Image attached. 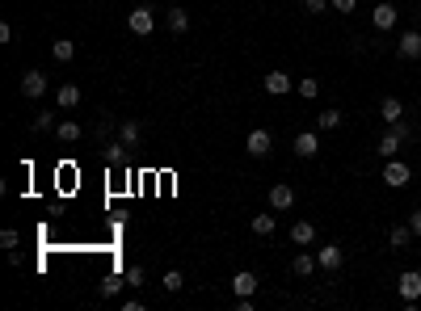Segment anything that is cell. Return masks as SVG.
Returning <instances> with one entry per match:
<instances>
[{"instance_id": "6da1fadb", "label": "cell", "mask_w": 421, "mask_h": 311, "mask_svg": "<svg viewBox=\"0 0 421 311\" xmlns=\"http://www.w3.org/2000/svg\"><path fill=\"white\" fill-rule=\"evenodd\" d=\"M409 139H413V126H409V122L400 118L396 126H388V131L379 135V143H375V151L384 156V160H392V156H396V151H400V147H404Z\"/></svg>"}, {"instance_id": "7a4b0ae2", "label": "cell", "mask_w": 421, "mask_h": 311, "mask_svg": "<svg viewBox=\"0 0 421 311\" xmlns=\"http://www.w3.org/2000/svg\"><path fill=\"white\" fill-rule=\"evenodd\" d=\"M127 30L139 34V38H147V34L156 30V9H152V5H135V9L127 13Z\"/></svg>"}, {"instance_id": "3957f363", "label": "cell", "mask_w": 421, "mask_h": 311, "mask_svg": "<svg viewBox=\"0 0 421 311\" xmlns=\"http://www.w3.org/2000/svg\"><path fill=\"white\" fill-rule=\"evenodd\" d=\"M396 294L404 299V307H413L421 299V270H400L396 274Z\"/></svg>"}, {"instance_id": "277c9868", "label": "cell", "mask_w": 421, "mask_h": 311, "mask_svg": "<svg viewBox=\"0 0 421 311\" xmlns=\"http://www.w3.org/2000/svg\"><path fill=\"white\" fill-rule=\"evenodd\" d=\"M413 181V169L400 160V156H392V160H384V185L388 189H404Z\"/></svg>"}, {"instance_id": "5b68a950", "label": "cell", "mask_w": 421, "mask_h": 311, "mask_svg": "<svg viewBox=\"0 0 421 311\" xmlns=\"http://www.w3.org/2000/svg\"><path fill=\"white\" fill-rule=\"evenodd\" d=\"M244 151H249V156H257V160H261V156H270V151H274V135H270L266 126L249 131V139H244Z\"/></svg>"}, {"instance_id": "8992f818", "label": "cell", "mask_w": 421, "mask_h": 311, "mask_svg": "<svg viewBox=\"0 0 421 311\" xmlns=\"http://www.w3.org/2000/svg\"><path fill=\"white\" fill-rule=\"evenodd\" d=\"M261 88H266L270 97H287V93L295 88V80H291L287 72H278V68H274V72H266V76H261Z\"/></svg>"}, {"instance_id": "52a82bcc", "label": "cell", "mask_w": 421, "mask_h": 311, "mask_svg": "<svg viewBox=\"0 0 421 311\" xmlns=\"http://www.w3.org/2000/svg\"><path fill=\"white\" fill-rule=\"evenodd\" d=\"M396 55H400V59H421V30H404V34H400Z\"/></svg>"}, {"instance_id": "ba28073f", "label": "cell", "mask_w": 421, "mask_h": 311, "mask_svg": "<svg viewBox=\"0 0 421 311\" xmlns=\"http://www.w3.org/2000/svg\"><path fill=\"white\" fill-rule=\"evenodd\" d=\"M316 261H321V270H329V274H337V270L346 265V252H341L337 244H325V248H316Z\"/></svg>"}, {"instance_id": "9c48e42d", "label": "cell", "mask_w": 421, "mask_h": 311, "mask_svg": "<svg viewBox=\"0 0 421 311\" xmlns=\"http://www.w3.org/2000/svg\"><path fill=\"white\" fill-rule=\"evenodd\" d=\"M371 21H375V30H396V5H392V0H379V5L371 9Z\"/></svg>"}, {"instance_id": "30bf717a", "label": "cell", "mask_w": 421, "mask_h": 311, "mask_svg": "<svg viewBox=\"0 0 421 311\" xmlns=\"http://www.w3.org/2000/svg\"><path fill=\"white\" fill-rule=\"evenodd\" d=\"M316 151H321V131H299V135H295V156L312 160Z\"/></svg>"}, {"instance_id": "8fae6325", "label": "cell", "mask_w": 421, "mask_h": 311, "mask_svg": "<svg viewBox=\"0 0 421 311\" xmlns=\"http://www.w3.org/2000/svg\"><path fill=\"white\" fill-rule=\"evenodd\" d=\"M101 147H105V164H110V169H127L131 147H127L123 139H110V143H101Z\"/></svg>"}, {"instance_id": "7c38bea8", "label": "cell", "mask_w": 421, "mask_h": 311, "mask_svg": "<svg viewBox=\"0 0 421 311\" xmlns=\"http://www.w3.org/2000/svg\"><path fill=\"white\" fill-rule=\"evenodd\" d=\"M291 244H295V248H307V244H316V223H307V219H295V223H291Z\"/></svg>"}, {"instance_id": "4fadbf2b", "label": "cell", "mask_w": 421, "mask_h": 311, "mask_svg": "<svg viewBox=\"0 0 421 311\" xmlns=\"http://www.w3.org/2000/svg\"><path fill=\"white\" fill-rule=\"evenodd\" d=\"M257 286H261V282H257V274H253V270H240V274H232V294H236V299H244V294H257Z\"/></svg>"}, {"instance_id": "5bb4252c", "label": "cell", "mask_w": 421, "mask_h": 311, "mask_svg": "<svg viewBox=\"0 0 421 311\" xmlns=\"http://www.w3.org/2000/svg\"><path fill=\"white\" fill-rule=\"evenodd\" d=\"M270 206H274V211H291V206H295V185L278 181V185L270 189Z\"/></svg>"}, {"instance_id": "9a60e30c", "label": "cell", "mask_w": 421, "mask_h": 311, "mask_svg": "<svg viewBox=\"0 0 421 311\" xmlns=\"http://www.w3.org/2000/svg\"><path fill=\"white\" fill-rule=\"evenodd\" d=\"M316 270H321L316 252H295V261H291V274H295V278H312Z\"/></svg>"}, {"instance_id": "2e32d148", "label": "cell", "mask_w": 421, "mask_h": 311, "mask_svg": "<svg viewBox=\"0 0 421 311\" xmlns=\"http://www.w3.org/2000/svg\"><path fill=\"white\" fill-rule=\"evenodd\" d=\"M379 118H384L388 126H396V122L404 118V101H400V97H384V101H379Z\"/></svg>"}, {"instance_id": "e0dca14e", "label": "cell", "mask_w": 421, "mask_h": 311, "mask_svg": "<svg viewBox=\"0 0 421 311\" xmlns=\"http://www.w3.org/2000/svg\"><path fill=\"white\" fill-rule=\"evenodd\" d=\"M46 93V76L42 72H26L21 76V97H42Z\"/></svg>"}, {"instance_id": "ac0fdd59", "label": "cell", "mask_w": 421, "mask_h": 311, "mask_svg": "<svg viewBox=\"0 0 421 311\" xmlns=\"http://www.w3.org/2000/svg\"><path fill=\"white\" fill-rule=\"evenodd\" d=\"M55 139H60V143H80V139H84V126L72 122V118H64V122L55 126Z\"/></svg>"}, {"instance_id": "d6986e66", "label": "cell", "mask_w": 421, "mask_h": 311, "mask_svg": "<svg viewBox=\"0 0 421 311\" xmlns=\"http://www.w3.org/2000/svg\"><path fill=\"white\" fill-rule=\"evenodd\" d=\"M118 139H123V143H127V147L135 151V147H139V139H143V126H139L135 118H127V122L118 126Z\"/></svg>"}, {"instance_id": "ffe728a7", "label": "cell", "mask_w": 421, "mask_h": 311, "mask_svg": "<svg viewBox=\"0 0 421 311\" xmlns=\"http://www.w3.org/2000/svg\"><path fill=\"white\" fill-rule=\"evenodd\" d=\"M76 55V42L72 38H55V42H51V59H55V64H68Z\"/></svg>"}, {"instance_id": "44dd1931", "label": "cell", "mask_w": 421, "mask_h": 311, "mask_svg": "<svg viewBox=\"0 0 421 311\" xmlns=\"http://www.w3.org/2000/svg\"><path fill=\"white\" fill-rule=\"evenodd\" d=\"M413 240H417V236H413V227H409V223H396V227L388 232V244H392V248H409Z\"/></svg>"}, {"instance_id": "7402d4cb", "label": "cell", "mask_w": 421, "mask_h": 311, "mask_svg": "<svg viewBox=\"0 0 421 311\" xmlns=\"http://www.w3.org/2000/svg\"><path fill=\"white\" fill-rule=\"evenodd\" d=\"M55 101H60V110H76V106H80V88H76V84H60Z\"/></svg>"}, {"instance_id": "603a6c76", "label": "cell", "mask_w": 421, "mask_h": 311, "mask_svg": "<svg viewBox=\"0 0 421 311\" xmlns=\"http://www.w3.org/2000/svg\"><path fill=\"white\" fill-rule=\"evenodd\" d=\"M249 227H253V236H274V232H278V219H274V215H253Z\"/></svg>"}, {"instance_id": "cb8c5ba5", "label": "cell", "mask_w": 421, "mask_h": 311, "mask_svg": "<svg viewBox=\"0 0 421 311\" xmlns=\"http://www.w3.org/2000/svg\"><path fill=\"white\" fill-rule=\"evenodd\" d=\"M55 114H60V110H42V114H34V122H30V126H34L38 135H46V131H55V126H60V122H55Z\"/></svg>"}, {"instance_id": "d4e9b609", "label": "cell", "mask_w": 421, "mask_h": 311, "mask_svg": "<svg viewBox=\"0 0 421 311\" xmlns=\"http://www.w3.org/2000/svg\"><path fill=\"white\" fill-rule=\"evenodd\" d=\"M295 93L307 97V101H316V97H321V80H316V76H303V80H295Z\"/></svg>"}, {"instance_id": "484cf974", "label": "cell", "mask_w": 421, "mask_h": 311, "mask_svg": "<svg viewBox=\"0 0 421 311\" xmlns=\"http://www.w3.org/2000/svg\"><path fill=\"white\" fill-rule=\"evenodd\" d=\"M341 126V110H321L316 114V131H337Z\"/></svg>"}, {"instance_id": "4316f807", "label": "cell", "mask_w": 421, "mask_h": 311, "mask_svg": "<svg viewBox=\"0 0 421 311\" xmlns=\"http://www.w3.org/2000/svg\"><path fill=\"white\" fill-rule=\"evenodd\" d=\"M169 30L173 34H186L190 30V13L186 9H169Z\"/></svg>"}, {"instance_id": "83f0119b", "label": "cell", "mask_w": 421, "mask_h": 311, "mask_svg": "<svg viewBox=\"0 0 421 311\" xmlns=\"http://www.w3.org/2000/svg\"><path fill=\"white\" fill-rule=\"evenodd\" d=\"M161 286H165L169 294H177V290L186 286V274H181V270H165V278H161Z\"/></svg>"}, {"instance_id": "f1b7e54d", "label": "cell", "mask_w": 421, "mask_h": 311, "mask_svg": "<svg viewBox=\"0 0 421 311\" xmlns=\"http://www.w3.org/2000/svg\"><path fill=\"white\" fill-rule=\"evenodd\" d=\"M123 278H127V290H139V286L147 282V274H143V265H127V274H123Z\"/></svg>"}, {"instance_id": "f546056e", "label": "cell", "mask_w": 421, "mask_h": 311, "mask_svg": "<svg viewBox=\"0 0 421 311\" xmlns=\"http://www.w3.org/2000/svg\"><path fill=\"white\" fill-rule=\"evenodd\" d=\"M123 286H127V278H123V274H114V278H105V282H101V294H105V299H114Z\"/></svg>"}, {"instance_id": "4dcf8cb0", "label": "cell", "mask_w": 421, "mask_h": 311, "mask_svg": "<svg viewBox=\"0 0 421 311\" xmlns=\"http://www.w3.org/2000/svg\"><path fill=\"white\" fill-rule=\"evenodd\" d=\"M21 244V236L13 232V227H5V232H0V248H17Z\"/></svg>"}, {"instance_id": "1f68e13d", "label": "cell", "mask_w": 421, "mask_h": 311, "mask_svg": "<svg viewBox=\"0 0 421 311\" xmlns=\"http://www.w3.org/2000/svg\"><path fill=\"white\" fill-rule=\"evenodd\" d=\"M354 5H358V0H329L333 13H354Z\"/></svg>"}, {"instance_id": "d6a6232c", "label": "cell", "mask_w": 421, "mask_h": 311, "mask_svg": "<svg viewBox=\"0 0 421 311\" xmlns=\"http://www.w3.org/2000/svg\"><path fill=\"white\" fill-rule=\"evenodd\" d=\"M307 13H329V0H303Z\"/></svg>"}, {"instance_id": "836d02e7", "label": "cell", "mask_w": 421, "mask_h": 311, "mask_svg": "<svg viewBox=\"0 0 421 311\" xmlns=\"http://www.w3.org/2000/svg\"><path fill=\"white\" fill-rule=\"evenodd\" d=\"M409 227H413V236H417V240H421V206H417V211H413V215H409Z\"/></svg>"}]
</instances>
